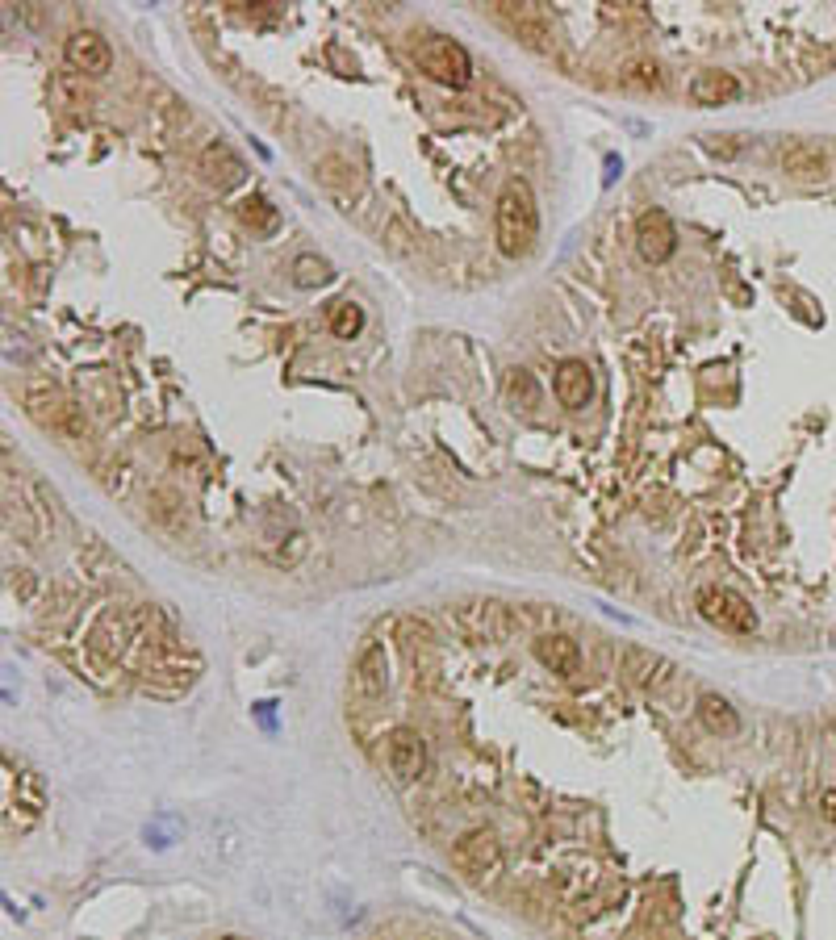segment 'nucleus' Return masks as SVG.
Wrapping results in <instances>:
<instances>
[{
  "mask_svg": "<svg viewBox=\"0 0 836 940\" xmlns=\"http://www.w3.org/2000/svg\"><path fill=\"white\" fill-rule=\"evenodd\" d=\"M327 276H331V268H327V260H314V255H301V260L293 264V280L301 289H314V285H327Z\"/></svg>",
  "mask_w": 836,
  "mask_h": 940,
  "instance_id": "24",
  "label": "nucleus"
},
{
  "mask_svg": "<svg viewBox=\"0 0 836 940\" xmlns=\"http://www.w3.org/2000/svg\"><path fill=\"white\" fill-rule=\"evenodd\" d=\"M619 84H623V88L653 92V88H661V67L648 63V59H636V63H627L623 72H619Z\"/></svg>",
  "mask_w": 836,
  "mask_h": 940,
  "instance_id": "22",
  "label": "nucleus"
},
{
  "mask_svg": "<svg viewBox=\"0 0 836 940\" xmlns=\"http://www.w3.org/2000/svg\"><path fill=\"white\" fill-rule=\"evenodd\" d=\"M556 402H561L565 410H582L590 397H594V372L586 360H565L561 368H556Z\"/></svg>",
  "mask_w": 836,
  "mask_h": 940,
  "instance_id": "15",
  "label": "nucleus"
},
{
  "mask_svg": "<svg viewBox=\"0 0 836 940\" xmlns=\"http://www.w3.org/2000/svg\"><path fill=\"white\" fill-rule=\"evenodd\" d=\"M778 163H782V172H786V176H791V180H803V184L824 180V176H828V155H824L816 143H803V138H795V143H786V147H782V155H778Z\"/></svg>",
  "mask_w": 836,
  "mask_h": 940,
  "instance_id": "16",
  "label": "nucleus"
},
{
  "mask_svg": "<svg viewBox=\"0 0 836 940\" xmlns=\"http://www.w3.org/2000/svg\"><path fill=\"white\" fill-rule=\"evenodd\" d=\"M506 397L515 406H523V410H536L540 406V385H536V376H531L527 368H515L506 376Z\"/></svg>",
  "mask_w": 836,
  "mask_h": 940,
  "instance_id": "20",
  "label": "nucleus"
},
{
  "mask_svg": "<svg viewBox=\"0 0 836 940\" xmlns=\"http://www.w3.org/2000/svg\"><path fill=\"white\" fill-rule=\"evenodd\" d=\"M327 322H331V331H335L339 339H356L360 326H364V310H360L356 301H335L331 314H327Z\"/></svg>",
  "mask_w": 836,
  "mask_h": 940,
  "instance_id": "21",
  "label": "nucleus"
},
{
  "mask_svg": "<svg viewBox=\"0 0 836 940\" xmlns=\"http://www.w3.org/2000/svg\"><path fill=\"white\" fill-rule=\"evenodd\" d=\"M0 794H5V807H0V819H5V836L21 840L26 832L38 828V819L46 815V786L42 778L21 765L13 757H5V778H0Z\"/></svg>",
  "mask_w": 836,
  "mask_h": 940,
  "instance_id": "2",
  "label": "nucleus"
},
{
  "mask_svg": "<svg viewBox=\"0 0 836 940\" xmlns=\"http://www.w3.org/2000/svg\"><path fill=\"white\" fill-rule=\"evenodd\" d=\"M201 176L209 180V184H214V188H235L239 180H243V159L235 155V151H230L226 143H209L205 151H201Z\"/></svg>",
  "mask_w": 836,
  "mask_h": 940,
  "instance_id": "17",
  "label": "nucleus"
},
{
  "mask_svg": "<svg viewBox=\"0 0 836 940\" xmlns=\"http://www.w3.org/2000/svg\"><path fill=\"white\" fill-rule=\"evenodd\" d=\"M699 615L707 623H715L719 631H732V636H749L757 631V610L749 606L745 594L724 590V585H707L699 590Z\"/></svg>",
  "mask_w": 836,
  "mask_h": 940,
  "instance_id": "6",
  "label": "nucleus"
},
{
  "mask_svg": "<svg viewBox=\"0 0 836 940\" xmlns=\"http://www.w3.org/2000/svg\"><path fill=\"white\" fill-rule=\"evenodd\" d=\"M385 690H389V656H385V644L373 640L364 644V652L352 665V694L360 702H377Z\"/></svg>",
  "mask_w": 836,
  "mask_h": 940,
  "instance_id": "11",
  "label": "nucleus"
},
{
  "mask_svg": "<svg viewBox=\"0 0 836 940\" xmlns=\"http://www.w3.org/2000/svg\"><path fill=\"white\" fill-rule=\"evenodd\" d=\"M494 234H498L502 255H510V260H523V255L536 247L540 205H536V193H531V184L523 176L502 184L498 205H494Z\"/></svg>",
  "mask_w": 836,
  "mask_h": 940,
  "instance_id": "1",
  "label": "nucleus"
},
{
  "mask_svg": "<svg viewBox=\"0 0 836 940\" xmlns=\"http://www.w3.org/2000/svg\"><path fill=\"white\" fill-rule=\"evenodd\" d=\"M673 673H678V665L661 652H648V648H627L623 652V677L632 681L640 694H661L673 681Z\"/></svg>",
  "mask_w": 836,
  "mask_h": 940,
  "instance_id": "8",
  "label": "nucleus"
},
{
  "mask_svg": "<svg viewBox=\"0 0 836 940\" xmlns=\"http://www.w3.org/2000/svg\"><path fill=\"white\" fill-rule=\"evenodd\" d=\"M63 59L72 63V72H80V76H105L113 67V46L97 30H76L63 42Z\"/></svg>",
  "mask_w": 836,
  "mask_h": 940,
  "instance_id": "10",
  "label": "nucleus"
},
{
  "mask_svg": "<svg viewBox=\"0 0 836 940\" xmlns=\"http://www.w3.org/2000/svg\"><path fill=\"white\" fill-rule=\"evenodd\" d=\"M636 247L648 264H665L678 251V230H673L665 209H644L636 218Z\"/></svg>",
  "mask_w": 836,
  "mask_h": 940,
  "instance_id": "9",
  "label": "nucleus"
},
{
  "mask_svg": "<svg viewBox=\"0 0 836 940\" xmlns=\"http://www.w3.org/2000/svg\"><path fill=\"white\" fill-rule=\"evenodd\" d=\"M536 661L556 677H577V669H582V648H577V640L565 636V631H548V636L536 640Z\"/></svg>",
  "mask_w": 836,
  "mask_h": 940,
  "instance_id": "14",
  "label": "nucleus"
},
{
  "mask_svg": "<svg viewBox=\"0 0 836 940\" xmlns=\"http://www.w3.org/2000/svg\"><path fill=\"white\" fill-rule=\"evenodd\" d=\"M385 757H389V769L398 773L402 782H414L418 773L427 769V744L414 727H393L389 744H385Z\"/></svg>",
  "mask_w": 836,
  "mask_h": 940,
  "instance_id": "12",
  "label": "nucleus"
},
{
  "mask_svg": "<svg viewBox=\"0 0 836 940\" xmlns=\"http://www.w3.org/2000/svg\"><path fill=\"white\" fill-rule=\"evenodd\" d=\"M452 865L460 869L469 882H490L498 869H502V844L490 828H473L464 832L456 844H452Z\"/></svg>",
  "mask_w": 836,
  "mask_h": 940,
  "instance_id": "7",
  "label": "nucleus"
},
{
  "mask_svg": "<svg viewBox=\"0 0 836 940\" xmlns=\"http://www.w3.org/2000/svg\"><path fill=\"white\" fill-rule=\"evenodd\" d=\"M452 619H456V627H460L473 644H506L510 636H515V627H519V619L510 615V606H506V602H494V598L460 602V606L452 610Z\"/></svg>",
  "mask_w": 836,
  "mask_h": 940,
  "instance_id": "3",
  "label": "nucleus"
},
{
  "mask_svg": "<svg viewBox=\"0 0 836 940\" xmlns=\"http://www.w3.org/2000/svg\"><path fill=\"white\" fill-rule=\"evenodd\" d=\"M239 218L251 230H272L276 226V205H268L264 197H247V201H239Z\"/></svg>",
  "mask_w": 836,
  "mask_h": 940,
  "instance_id": "23",
  "label": "nucleus"
},
{
  "mask_svg": "<svg viewBox=\"0 0 836 940\" xmlns=\"http://www.w3.org/2000/svg\"><path fill=\"white\" fill-rule=\"evenodd\" d=\"M26 414L38 422V427L55 431V435H63V439H84V431H88L80 406H76L67 393L51 389V385L26 389Z\"/></svg>",
  "mask_w": 836,
  "mask_h": 940,
  "instance_id": "4",
  "label": "nucleus"
},
{
  "mask_svg": "<svg viewBox=\"0 0 836 940\" xmlns=\"http://www.w3.org/2000/svg\"><path fill=\"white\" fill-rule=\"evenodd\" d=\"M418 67L435 80V84H444V88H464L473 80V59L469 51H464L460 42L452 38H427V42H418V51H414Z\"/></svg>",
  "mask_w": 836,
  "mask_h": 940,
  "instance_id": "5",
  "label": "nucleus"
},
{
  "mask_svg": "<svg viewBox=\"0 0 836 940\" xmlns=\"http://www.w3.org/2000/svg\"><path fill=\"white\" fill-rule=\"evenodd\" d=\"M699 723L707 727L711 736H736L740 732V715H736V707L728 698H719V694H703L699 698Z\"/></svg>",
  "mask_w": 836,
  "mask_h": 940,
  "instance_id": "19",
  "label": "nucleus"
},
{
  "mask_svg": "<svg viewBox=\"0 0 836 940\" xmlns=\"http://www.w3.org/2000/svg\"><path fill=\"white\" fill-rule=\"evenodd\" d=\"M820 815L828 819V824H836V790H824V794H820Z\"/></svg>",
  "mask_w": 836,
  "mask_h": 940,
  "instance_id": "25",
  "label": "nucleus"
},
{
  "mask_svg": "<svg viewBox=\"0 0 836 940\" xmlns=\"http://www.w3.org/2000/svg\"><path fill=\"white\" fill-rule=\"evenodd\" d=\"M494 13H498L502 26L515 38H523L527 46H540V51H544V46L552 42V26H548L544 9H536V5H510V0H502V5H494Z\"/></svg>",
  "mask_w": 836,
  "mask_h": 940,
  "instance_id": "13",
  "label": "nucleus"
},
{
  "mask_svg": "<svg viewBox=\"0 0 836 940\" xmlns=\"http://www.w3.org/2000/svg\"><path fill=\"white\" fill-rule=\"evenodd\" d=\"M690 97L699 105H724L740 97V80L732 72H699L690 80Z\"/></svg>",
  "mask_w": 836,
  "mask_h": 940,
  "instance_id": "18",
  "label": "nucleus"
}]
</instances>
